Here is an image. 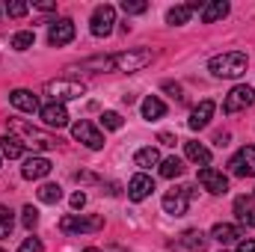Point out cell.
Masks as SVG:
<instances>
[{
  "mask_svg": "<svg viewBox=\"0 0 255 252\" xmlns=\"http://www.w3.org/2000/svg\"><path fill=\"white\" fill-rule=\"evenodd\" d=\"M27 12H30V6H27V3H21V0L6 3V15H9V18H24Z\"/></svg>",
  "mask_w": 255,
  "mask_h": 252,
  "instance_id": "d6a6232c",
  "label": "cell"
},
{
  "mask_svg": "<svg viewBox=\"0 0 255 252\" xmlns=\"http://www.w3.org/2000/svg\"><path fill=\"white\" fill-rule=\"evenodd\" d=\"M36 196H39V202H45V205H57V202L63 199V187H60V184H42V187L36 190Z\"/></svg>",
  "mask_w": 255,
  "mask_h": 252,
  "instance_id": "4316f807",
  "label": "cell"
},
{
  "mask_svg": "<svg viewBox=\"0 0 255 252\" xmlns=\"http://www.w3.org/2000/svg\"><path fill=\"white\" fill-rule=\"evenodd\" d=\"M12 226H15V217H12V211H9L6 205H0V241L12 235Z\"/></svg>",
  "mask_w": 255,
  "mask_h": 252,
  "instance_id": "f546056e",
  "label": "cell"
},
{
  "mask_svg": "<svg viewBox=\"0 0 255 252\" xmlns=\"http://www.w3.org/2000/svg\"><path fill=\"white\" fill-rule=\"evenodd\" d=\"M160 175H163V178H178V175H184V160H181V157H166V160H160Z\"/></svg>",
  "mask_w": 255,
  "mask_h": 252,
  "instance_id": "484cf974",
  "label": "cell"
},
{
  "mask_svg": "<svg viewBox=\"0 0 255 252\" xmlns=\"http://www.w3.org/2000/svg\"><path fill=\"white\" fill-rule=\"evenodd\" d=\"M113 24H116V9L104 3V6H98V9L92 12L89 30H92V36H98V39H107V36L113 33Z\"/></svg>",
  "mask_w": 255,
  "mask_h": 252,
  "instance_id": "9c48e42d",
  "label": "cell"
},
{
  "mask_svg": "<svg viewBox=\"0 0 255 252\" xmlns=\"http://www.w3.org/2000/svg\"><path fill=\"white\" fill-rule=\"evenodd\" d=\"M229 169H232V175H238V178H253L255 175V145H244V148L229 160Z\"/></svg>",
  "mask_w": 255,
  "mask_h": 252,
  "instance_id": "30bf717a",
  "label": "cell"
},
{
  "mask_svg": "<svg viewBox=\"0 0 255 252\" xmlns=\"http://www.w3.org/2000/svg\"><path fill=\"white\" fill-rule=\"evenodd\" d=\"M71 136H74L77 142H83L86 148H92V151L104 148V133L92 125V122H86V119H80V122L71 125Z\"/></svg>",
  "mask_w": 255,
  "mask_h": 252,
  "instance_id": "52a82bcc",
  "label": "cell"
},
{
  "mask_svg": "<svg viewBox=\"0 0 255 252\" xmlns=\"http://www.w3.org/2000/svg\"><path fill=\"white\" fill-rule=\"evenodd\" d=\"M199 184L208 190V193H214V196L229 193V178H226L220 169H214V166H202V169H199Z\"/></svg>",
  "mask_w": 255,
  "mask_h": 252,
  "instance_id": "8fae6325",
  "label": "cell"
},
{
  "mask_svg": "<svg viewBox=\"0 0 255 252\" xmlns=\"http://www.w3.org/2000/svg\"><path fill=\"white\" fill-rule=\"evenodd\" d=\"M0 154L9 157V160H18V157L24 154V142H21L15 133H3V136H0Z\"/></svg>",
  "mask_w": 255,
  "mask_h": 252,
  "instance_id": "44dd1931",
  "label": "cell"
},
{
  "mask_svg": "<svg viewBox=\"0 0 255 252\" xmlns=\"http://www.w3.org/2000/svg\"><path fill=\"white\" fill-rule=\"evenodd\" d=\"M0 252H3V250H0Z\"/></svg>",
  "mask_w": 255,
  "mask_h": 252,
  "instance_id": "7bdbcfd3",
  "label": "cell"
},
{
  "mask_svg": "<svg viewBox=\"0 0 255 252\" xmlns=\"http://www.w3.org/2000/svg\"><path fill=\"white\" fill-rule=\"evenodd\" d=\"M68 202H71V208H74V211H80V208L86 205V193H83V190H77V193H71V199H68Z\"/></svg>",
  "mask_w": 255,
  "mask_h": 252,
  "instance_id": "d590c367",
  "label": "cell"
},
{
  "mask_svg": "<svg viewBox=\"0 0 255 252\" xmlns=\"http://www.w3.org/2000/svg\"><path fill=\"white\" fill-rule=\"evenodd\" d=\"M151 190H154V181H151L145 172H136V175L128 181V199H130V202H142V199L151 196Z\"/></svg>",
  "mask_w": 255,
  "mask_h": 252,
  "instance_id": "9a60e30c",
  "label": "cell"
},
{
  "mask_svg": "<svg viewBox=\"0 0 255 252\" xmlns=\"http://www.w3.org/2000/svg\"><path fill=\"white\" fill-rule=\"evenodd\" d=\"M9 133H15L24 145L39 148V151H48V148H54V145H57V139H54V136L42 133L39 127L27 125V122H21V119H9Z\"/></svg>",
  "mask_w": 255,
  "mask_h": 252,
  "instance_id": "7a4b0ae2",
  "label": "cell"
},
{
  "mask_svg": "<svg viewBox=\"0 0 255 252\" xmlns=\"http://www.w3.org/2000/svg\"><path fill=\"white\" fill-rule=\"evenodd\" d=\"M214 110H217V104L214 101H199V107H193V113H190V119H187V125L193 127V130H202V127L211 122V116H214Z\"/></svg>",
  "mask_w": 255,
  "mask_h": 252,
  "instance_id": "2e32d148",
  "label": "cell"
},
{
  "mask_svg": "<svg viewBox=\"0 0 255 252\" xmlns=\"http://www.w3.org/2000/svg\"><path fill=\"white\" fill-rule=\"evenodd\" d=\"M211 238H214L217 244H241L244 232H241L238 226H232V223H217V226L211 229Z\"/></svg>",
  "mask_w": 255,
  "mask_h": 252,
  "instance_id": "ac0fdd59",
  "label": "cell"
},
{
  "mask_svg": "<svg viewBox=\"0 0 255 252\" xmlns=\"http://www.w3.org/2000/svg\"><path fill=\"white\" fill-rule=\"evenodd\" d=\"M235 214L244 226H255V196H238L235 199Z\"/></svg>",
  "mask_w": 255,
  "mask_h": 252,
  "instance_id": "d6986e66",
  "label": "cell"
},
{
  "mask_svg": "<svg viewBox=\"0 0 255 252\" xmlns=\"http://www.w3.org/2000/svg\"><path fill=\"white\" fill-rule=\"evenodd\" d=\"M33 42H36L33 30H18V33L12 36V48H15V51H27V48H33Z\"/></svg>",
  "mask_w": 255,
  "mask_h": 252,
  "instance_id": "f1b7e54d",
  "label": "cell"
},
{
  "mask_svg": "<svg viewBox=\"0 0 255 252\" xmlns=\"http://www.w3.org/2000/svg\"><path fill=\"white\" fill-rule=\"evenodd\" d=\"M247 54L244 51H226V54H217V57H211V63H208V71L214 74V77H241L244 71H247Z\"/></svg>",
  "mask_w": 255,
  "mask_h": 252,
  "instance_id": "6da1fadb",
  "label": "cell"
},
{
  "mask_svg": "<svg viewBox=\"0 0 255 252\" xmlns=\"http://www.w3.org/2000/svg\"><path fill=\"white\" fill-rule=\"evenodd\" d=\"M74 21L71 18H57V21H51V30H48V42L54 45V48H63L68 42H74Z\"/></svg>",
  "mask_w": 255,
  "mask_h": 252,
  "instance_id": "7c38bea8",
  "label": "cell"
},
{
  "mask_svg": "<svg viewBox=\"0 0 255 252\" xmlns=\"http://www.w3.org/2000/svg\"><path fill=\"white\" fill-rule=\"evenodd\" d=\"M229 15V3L226 0H211V3H205V9H202V21L205 24H217V21H223Z\"/></svg>",
  "mask_w": 255,
  "mask_h": 252,
  "instance_id": "ffe728a7",
  "label": "cell"
},
{
  "mask_svg": "<svg viewBox=\"0 0 255 252\" xmlns=\"http://www.w3.org/2000/svg\"><path fill=\"white\" fill-rule=\"evenodd\" d=\"M193 196H196V187H178V190H169L163 196V211L172 214V217H184L187 208H190Z\"/></svg>",
  "mask_w": 255,
  "mask_h": 252,
  "instance_id": "8992f818",
  "label": "cell"
},
{
  "mask_svg": "<svg viewBox=\"0 0 255 252\" xmlns=\"http://www.w3.org/2000/svg\"><path fill=\"white\" fill-rule=\"evenodd\" d=\"M226 139H229V133H217V136H214L217 145H226Z\"/></svg>",
  "mask_w": 255,
  "mask_h": 252,
  "instance_id": "60d3db41",
  "label": "cell"
},
{
  "mask_svg": "<svg viewBox=\"0 0 255 252\" xmlns=\"http://www.w3.org/2000/svg\"><path fill=\"white\" fill-rule=\"evenodd\" d=\"M21 223H24V229H36L39 226V211L33 208V205H24V211H21Z\"/></svg>",
  "mask_w": 255,
  "mask_h": 252,
  "instance_id": "4dcf8cb0",
  "label": "cell"
},
{
  "mask_svg": "<svg viewBox=\"0 0 255 252\" xmlns=\"http://www.w3.org/2000/svg\"><path fill=\"white\" fill-rule=\"evenodd\" d=\"M157 139H160L163 145H175V136H172V133H166V130H163V133H160Z\"/></svg>",
  "mask_w": 255,
  "mask_h": 252,
  "instance_id": "74e56055",
  "label": "cell"
},
{
  "mask_svg": "<svg viewBox=\"0 0 255 252\" xmlns=\"http://www.w3.org/2000/svg\"><path fill=\"white\" fill-rule=\"evenodd\" d=\"M181 247L190 252H202L208 247V235L205 232H199V229H190V232H184L181 235Z\"/></svg>",
  "mask_w": 255,
  "mask_h": 252,
  "instance_id": "cb8c5ba5",
  "label": "cell"
},
{
  "mask_svg": "<svg viewBox=\"0 0 255 252\" xmlns=\"http://www.w3.org/2000/svg\"><path fill=\"white\" fill-rule=\"evenodd\" d=\"M184 154H187V160L199 163V166H208L211 163V148L202 145V142H184Z\"/></svg>",
  "mask_w": 255,
  "mask_h": 252,
  "instance_id": "603a6c76",
  "label": "cell"
},
{
  "mask_svg": "<svg viewBox=\"0 0 255 252\" xmlns=\"http://www.w3.org/2000/svg\"><path fill=\"white\" fill-rule=\"evenodd\" d=\"M253 104H255V89L247 86V83H241V86H235V89L226 95L223 110H226V113H241V110H247V107H253Z\"/></svg>",
  "mask_w": 255,
  "mask_h": 252,
  "instance_id": "ba28073f",
  "label": "cell"
},
{
  "mask_svg": "<svg viewBox=\"0 0 255 252\" xmlns=\"http://www.w3.org/2000/svg\"><path fill=\"white\" fill-rule=\"evenodd\" d=\"M238 252H255V241H241L238 244Z\"/></svg>",
  "mask_w": 255,
  "mask_h": 252,
  "instance_id": "8d00e7d4",
  "label": "cell"
},
{
  "mask_svg": "<svg viewBox=\"0 0 255 252\" xmlns=\"http://www.w3.org/2000/svg\"><path fill=\"white\" fill-rule=\"evenodd\" d=\"M133 163H136L139 169H151V166L160 163V151H157L154 145H145V148H139V151L133 154Z\"/></svg>",
  "mask_w": 255,
  "mask_h": 252,
  "instance_id": "d4e9b609",
  "label": "cell"
},
{
  "mask_svg": "<svg viewBox=\"0 0 255 252\" xmlns=\"http://www.w3.org/2000/svg\"><path fill=\"white\" fill-rule=\"evenodd\" d=\"M51 169H54V163L48 160V157H27L24 160V166H21V175L27 178V181H39V178H45V175H51Z\"/></svg>",
  "mask_w": 255,
  "mask_h": 252,
  "instance_id": "4fadbf2b",
  "label": "cell"
},
{
  "mask_svg": "<svg viewBox=\"0 0 255 252\" xmlns=\"http://www.w3.org/2000/svg\"><path fill=\"white\" fill-rule=\"evenodd\" d=\"M36 9H39V12H54V3H39Z\"/></svg>",
  "mask_w": 255,
  "mask_h": 252,
  "instance_id": "ab89813d",
  "label": "cell"
},
{
  "mask_svg": "<svg viewBox=\"0 0 255 252\" xmlns=\"http://www.w3.org/2000/svg\"><path fill=\"white\" fill-rule=\"evenodd\" d=\"M18 252H42V241H39V238H27V241L18 247Z\"/></svg>",
  "mask_w": 255,
  "mask_h": 252,
  "instance_id": "e575fe53",
  "label": "cell"
},
{
  "mask_svg": "<svg viewBox=\"0 0 255 252\" xmlns=\"http://www.w3.org/2000/svg\"><path fill=\"white\" fill-rule=\"evenodd\" d=\"M163 89L172 92V95H181V86H178V83H163Z\"/></svg>",
  "mask_w": 255,
  "mask_h": 252,
  "instance_id": "f35d334b",
  "label": "cell"
},
{
  "mask_svg": "<svg viewBox=\"0 0 255 252\" xmlns=\"http://www.w3.org/2000/svg\"><path fill=\"white\" fill-rule=\"evenodd\" d=\"M160 116H166V104H163L157 95H148V98L142 101V119H148V122H157Z\"/></svg>",
  "mask_w": 255,
  "mask_h": 252,
  "instance_id": "7402d4cb",
  "label": "cell"
},
{
  "mask_svg": "<svg viewBox=\"0 0 255 252\" xmlns=\"http://www.w3.org/2000/svg\"><path fill=\"white\" fill-rule=\"evenodd\" d=\"M39 116H42V122L48 127H65L68 125V110H65V104H57V101H48V104L39 110Z\"/></svg>",
  "mask_w": 255,
  "mask_h": 252,
  "instance_id": "5bb4252c",
  "label": "cell"
},
{
  "mask_svg": "<svg viewBox=\"0 0 255 252\" xmlns=\"http://www.w3.org/2000/svg\"><path fill=\"white\" fill-rule=\"evenodd\" d=\"M145 9H148L145 0H122V12L125 15H142Z\"/></svg>",
  "mask_w": 255,
  "mask_h": 252,
  "instance_id": "1f68e13d",
  "label": "cell"
},
{
  "mask_svg": "<svg viewBox=\"0 0 255 252\" xmlns=\"http://www.w3.org/2000/svg\"><path fill=\"white\" fill-rule=\"evenodd\" d=\"M101 125L107 127V130H119V127H122V116L113 113V110H107V113L101 116Z\"/></svg>",
  "mask_w": 255,
  "mask_h": 252,
  "instance_id": "836d02e7",
  "label": "cell"
},
{
  "mask_svg": "<svg viewBox=\"0 0 255 252\" xmlns=\"http://www.w3.org/2000/svg\"><path fill=\"white\" fill-rule=\"evenodd\" d=\"M9 101H12V107H18L21 113H36V110H42V107H39V98H36L30 89H15V92H9Z\"/></svg>",
  "mask_w": 255,
  "mask_h": 252,
  "instance_id": "e0dca14e",
  "label": "cell"
},
{
  "mask_svg": "<svg viewBox=\"0 0 255 252\" xmlns=\"http://www.w3.org/2000/svg\"><path fill=\"white\" fill-rule=\"evenodd\" d=\"M86 92V86L83 83H77V80H48L45 83V95H51V101H57V104H63V101H74V98H80Z\"/></svg>",
  "mask_w": 255,
  "mask_h": 252,
  "instance_id": "3957f363",
  "label": "cell"
},
{
  "mask_svg": "<svg viewBox=\"0 0 255 252\" xmlns=\"http://www.w3.org/2000/svg\"><path fill=\"white\" fill-rule=\"evenodd\" d=\"M104 226V217L92 214V217H80V214H65L60 220V229L65 235H86V232H98Z\"/></svg>",
  "mask_w": 255,
  "mask_h": 252,
  "instance_id": "277c9868",
  "label": "cell"
},
{
  "mask_svg": "<svg viewBox=\"0 0 255 252\" xmlns=\"http://www.w3.org/2000/svg\"><path fill=\"white\" fill-rule=\"evenodd\" d=\"M190 9L187 6H172L169 12H166V24H172V27H178V24H187L190 21Z\"/></svg>",
  "mask_w": 255,
  "mask_h": 252,
  "instance_id": "83f0119b",
  "label": "cell"
},
{
  "mask_svg": "<svg viewBox=\"0 0 255 252\" xmlns=\"http://www.w3.org/2000/svg\"><path fill=\"white\" fill-rule=\"evenodd\" d=\"M83 252H101V250H95V247H89V250H83Z\"/></svg>",
  "mask_w": 255,
  "mask_h": 252,
  "instance_id": "b9f144b4",
  "label": "cell"
},
{
  "mask_svg": "<svg viewBox=\"0 0 255 252\" xmlns=\"http://www.w3.org/2000/svg\"><path fill=\"white\" fill-rule=\"evenodd\" d=\"M148 63H151V51H148V48L113 54V68H116V71H139V68H145Z\"/></svg>",
  "mask_w": 255,
  "mask_h": 252,
  "instance_id": "5b68a950",
  "label": "cell"
}]
</instances>
